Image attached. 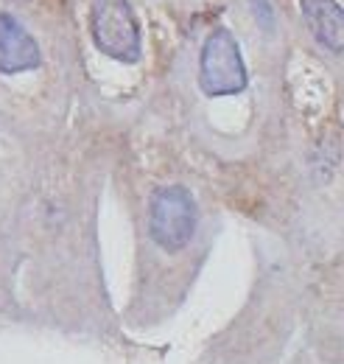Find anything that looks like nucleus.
Segmentation results:
<instances>
[{"label":"nucleus","mask_w":344,"mask_h":364,"mask_svg":"<svg viewBox=\"0 0 344 364\" xmlns=\"http://www.w3.org/2000/svg\"><path fill=\"white\" fill-rule=\"evenodd\" d=\"M90 34L101 53L131 65L140 59V26L129 0H90Z\"/></svg>","instance_id":"f257e3e1"},{"label":"nucleus","mask_w":344,"mask_h":364,"mask_svg":"<svg viewBox=\"0 0 344 364\" xmlns=\"http://www.w3.org/2000/svg\"><path fill=\"white\" fill-rule=\"evenodd\" d=\"M149 232L166 252H179L196 232V202L188 188L166 185L157 188L149 202Z\"/></svg>","instance_id":"f03ea898"},{"label":"nucleus","mask_w":344,"mask_h":364,"mask_svg":"<svg viewBox=\"0 0 344 364\" xmlns=\"http://www.w3.org/2000/svg\"><path fill=\"white\" fill-rule=\"evenodd\" d=\"M199 87L210 98L238 95L247 87V65L241 46L227 28H215L199 56Z\"/></svg>","instance_id":"7ed1b4c3"},{"label":"nucleus","mask_w":344,"mask_h":364,"mask_svg":"<svg viewBox=\"0 0 344 364\" xmlns=\"http://www.w3.org/2000/svg\"><path fill=\"white\" fill-rule=\"evenodd\" d=\"M43 53L37 40L11 17L0 14V73L14 76L40 68Z\"/></svg>","instance_id":"20e7f679"},{"label":"nucleus","mask_w":344,"mask_h":364,"mask_svg":"<svg viewBox=\"0 0 344 364\" xmlns=\"http://www.w3.org/2000/svg\"><path fill=\"white\" fill-rule=\"evenodd\" d=\"M302 17L319 46L344 56V9L339 0H300Z\"/></svg>","instance_id":"39448f33"},{"label":"nucleus","mask_w":344,"mask_h":364,"mask_svg":"<svg viewBox=\"0 0 344 364\" xmlns=\"http://www.w3.org/2000/svg\"><path fill=\"white\" fill-rule=\"evenodd\" d=\"M252 6H255V17H258V23L266 28V31H272V26H274V11H272V0H249Z\"/></svg>","instance_id":"423d86ee"}]
</instances>
